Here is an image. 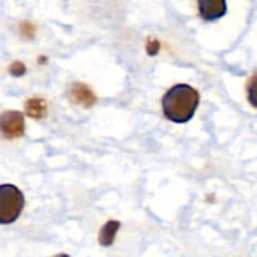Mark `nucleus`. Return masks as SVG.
I'll return each mask as SVG.
<instances>
[{
	"label": "nucleus",
	"instance_id": "f257e3e1",
	"mask_svg": "<svg viewBox=\"0 0 257 257\" xmlns=\"http://www.w3.org/2000/svg\"><path fill=\"white\" fill-rule=\"evenodd\" d=\"M200 103V94L188 84L171 88L162 99L165 117L173 123H186L192 119Z\"/></svg>",
	"mask_w": 257,
	"mask_h": 257
},
{
	"label": "nucleus",
	"instance_id": "f03ea898",
	"mask_svg": "<svg viewBox=\"0 0 257 257\" xmlns=\"http://www.w3.org/2000/svg\"><path fill=\"white\" fill-rule=\"evenodd\" d=\"M24 203V196L19 188L13 185H0V225L17 221Z\"/></svg>",
	"mask_w": 257,
	"mask_h": 257
},
{
	"label": "nucleus",
	"instance_id": "7ed1b4c3",
	"mask_svg": "<svg viewBox=\"0 0 257 257\" xmlns=\"http://www.w3.org/2000/svg\"><path fill=\"white\" fill-rule=\"evenodd\" d=\"M25 123L22 113L8 110L0 114V133L8 140L19 138L24 135Z\"/></svg>",
	"mask_w": 257,
	"mask_h": 257
},
{
	"label": "nucleus",
	"instance_id": "20e7f679",
	"mask_svg": "<svg viewBox=\"0 0 257 257\" xmlns=\"http://www.w3.org/2000/svg\"><path fill=\"white\" fill-rule=\"evenodd\" d=\"M198 12L202 19L212 22L226 15L227 4L225 0H200L198 2Z\"/></svg>",
	"mask_w": 257,
	"mask_h": 257
},
{
	"label": "nucleus",
	"instance_id": "39448f33",
	"mask_svg": "<svg viewBox=\"0 0 257 257\" xmlns=\"http://www.w3.org/2000/svg\"><path fill=\"white\" fill-rule=\"evenodd\" d=\"M69 99L74 104H79L84 108L93 107L97 102V97H95L94 93L83 83H75L72 85L69 90Z\"/></svg>",
	"mask_w": 257,
	"mask_h": 257
},
{
	"label": "nucleus",
	"instance_id": "423d86ee",
	"mask_svg": "<svg viewBox=\"0 0 257 257\" xmlns=\"http://www.w3.org/2000/svg\"><path fill=\"white\" fill-rule=\"evenodd\" d=\"M25 113L30 118L42 119L48 113L47 103L43 99H39V98H32V99L27 100V103H25Z\"/></svg>",
	"mask_w": 257,
	"mask_h": 257
},
{
	"label": "nucleus",
	"instance_id": "0eeeda50",
	"mask_svg": "<svg viewBox=\"0 0 257 257\" xmlns=\"http://www.w3.org/2000/svg\"><path fill=\"white\" fill-rule=\"evenodd\" d=\"M119 227H120V223L118 222V221H109V222L105 223V225L102 227V230H100V233H99L100 245L105 246V247L113 245Z\"/></svg>",
	"mask_w": 257,
	"mask_h": 257
},
{
	"label": "nucleus",
	"instance_id": "6e6552de",
	"mask_svg": "<svg viewBox=\"0 0 257 257\" xmlns=\"http://www.w3.org/2000/svg\"><path fill=\"white\" fill-rule=\"evenodd\" d=\"M247 98L250 104L257 109V73L250 79L247 85Z\"/></svg>",
	"mask_w": 257,
	"mask_h": 257
},
{
	"label": "nucleus",
	"instance_id": "1a4fd4ad",
	"mask_svg": "<svg viewBox=\"0 0 257 257\" xmlns=\"http://www.w3.org/2000/svg\"><path fill=\"white\" fill-rule=\"evenodd\" d=\"M9 70L14 77H20V75H23L25 73V67L23 63L14 62L12 65H10Z\"/></svg>",
	"mask_w": 257,
	"mask_h": 257
},
{
	"label": "nucleus",
	"instance_id": "9d476101",
	"mask_svg": "<svg viewBox=\"0 0 257 257\" xmlns=\"http://www.w3.org/2000/svg\"><path fill=\"white\" fill-rule=\"evenodd\" d=\"M58 257H68V256L67 255H59Z\"/></svg>",
	"mask_w": 257,
	"mask_h": 257
}]
</instances>
